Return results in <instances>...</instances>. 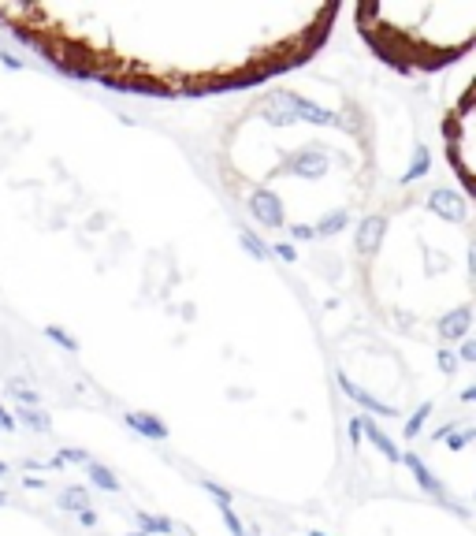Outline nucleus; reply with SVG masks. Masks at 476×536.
Wrapping results in <instances>:
<instances>
[{
    "label": "nucleus",
    "instance_id": "nucleus-15",
    "mask_svg": "<svg viewBox=\"0 0 476 536\" xmlns=\"http://www.w3.org/2000/svg\"><path fill=\"white\" fill-rule=\"evenodd\" d=\"M45 336H49L56 347L71 350V354H75V350H78V339H75V336H67V331H63V328H56V324H49V328H45Z\"/></svg>",
    "mask_w": 476,
    "mask_h": 536
},
{
    "label": "nucleus",
    "instance_id": "nucleus-25",
    "mask_svg": "<svg viewBox=\"0 0 476 536\" xmlns=\"http://www.w3.org/2000/svg\"><path fill=\"white\" fill-rule=\"evenodd\" d=\"M462 399H465V402H476V384H473V387H465V391H462Z\"/></svg>",
    "mask_w": 476,
    "mask_h": 536
},
{
    "label": "nucleus",
    "instance_id": "nucleus-12",
    "mask_svg": "<svg viewBox=\"0 0 476 536\" xmlns=\"http://www.w3.org/2000/svg\"><path fill=\"white\" fill-rule=\"evenodd\" d=\"M8 395H12V399H19L23 406H30V410H38V402H41V395L34 391V387L19 384V380H12V384H8Z\"/></svg>",
    "mask_w": 476,
    "mask_h": 536
},
{
    "label": "nucleus",
    "instance_id": "nucleus-24",
    "mask_svg": "<svg viewBox=\"0 0 476 536\" xmlns=\"http://www.w3.org/2000/svg\"><path fill=\"white\" fill-rule=\"evenodd\" d=\"M23 484H26V488H34V492H38V488H45V480H38V477H26Z\"/></svg>",
    "mask_w": 476,
    "mask_h": 536
},
{
    "label": "nucleus",
    "instance_id": "nucleus-18",
    "mask_svg": "<svg viewBox=\"0 0 476 536\" xmlns=\"http://www.w3.org/2000/svg\"><path fill=\"white\" fill-rule=\"evenodd\" d=\"M268 249H276V257H283V261H298V249L287 238H276V246H268Z\"/></svg>",
    "mask_w": 476,
    "mask_h": 536
},
{
    "label": "nucleus",
    "instance_id": "nucleus-3",
    "mask_svg": "<svg viewBox=\"0 0 476 536\" xmlns=\"http://www.w3.org/2000/svg\"><path fill=\"white\" fill-rule=\"evenodd\" d=\"M402 462H406V466H409V473H413V480H417L420 488H424L428 495H435V499H443L446 506H454V503H451V495H446V488L435 480V473L424 466V458H420L417 451H406V455H402Z\"/></svg>",
    "mask_w": 476,
    "mask_h": 536
},
{
    "label": "nucleus",
    "instance_id": "nucleus-11",
    "mask_svg": "<svg viewBox=\"0 0 476 536\" xmlns=\"http://www.w3.org/2000/svg\"><path fill=\"white\" fill-rule=\"evenodd\" d=\"M242 246L250 249V254L257 257V261H268V257H272L268 243H261V235H257V231H250V227H242Z\"/></svg>",
    "mask_w": 476,
    "mask_h": 536
},
{
    "label": "nucleus",
    "instance_id": "nucleus-13",
    "mask_svg": "<svg viewBox=\"0 0 476 536\" xmlns=\"http://www.w3.org/2000/svg\"><path fill=\"white\" fill-rule=\"evenodd\" d=\"M432 410H435V402H432V399H428V402H420V410L406 421V440H417V432L424 429V421H428V413H432Z\"/></svg>",
    "mask_w": 476,
    "mask_h": 536
},
{
    "label": "nucleus",
    "instance_id": "nucleus-5",
    "mask_svg": "<svg viewBox=\"0 0 476 536\" xmlns=\"http://www.w3.org/2000/svg\"><path fill=\"white\" fill-rule=\"evenodd\" d=\"M357 421H361V436H369V443L380 451V455H387L391 462H402V451L395 447V440L391 436H383V429L372 418H365V413H357Z\"/></svg>",
    "mask_w": 476,
    "mask_h": 536
},
{
    "label": "nucleus",
    "instance_id": "nucleus-17",
    "mask_svg": "<svg viewBox=\"0 0 476 536\" xmlns=\"http://www.w3.org/2000/svg\"><path fill=\"white\" fill-rule=\"evenodd\" d=\"M201 488H205V492L213 495L219 506H231V503H235V499H231V492H227V488H219L216 480H201Z\"/></svg>",
    "mask_w": 476,
    "mask_h": 536
},
{
    "label": "nucleus",
    "instance_id": "nucleus-26",
    "mask_svg": "<svg viewBox=\"0 0 476 536\" xmlns=\"http://www.w3.org/2000/svg\"><path fill=\"white\" fill-rule=\"evenodd\" d=\"M12 473V466H8V462H0V477H8Z\"/></svg>",
    "mask_w": 476,
    "mask_h": 536
},
{
    "label": "nucleus",
    "instance_id": "nucleus-8",
    "mask_svg": "<svg viewBox=\"0 0 476 536\" xmlns=\"http://www.w3.org/2000/svg\"><path fill=\"white\" fill-rule=\"evenodd\" d=\"M86 477H89V484H94V488H100V492H119V477L108 466H100V462H89Z\"/></svg>",
    "mask_w": 476,
    "mask_h": 536
},
{
    "label": "nucleus",
    "instance_id": "nucleus-23",
    "mask_svg": "<svg viewBox=\"0 0 476 536\" xmlns=\"http://www.w3.org/2000/svg\"><path fill=\"white\" fill-rule=\"evenodd\" d=\"M0 60H4V68H15V71H19V68H23V60H15V56H8V52H0Z\"/></svg>",
    "mask_w": 476,
    "mask_h": 536
},
{
    "label": "nucleus",
    "instance_id": "nucleus-1",
    "mask_svg": "<svg viewBox=\"0 0 476 536\" xmlns=\"http://www.w3.org/2000/svg\"><path fill=\"white\" fill-rule=\"evenodd\" d=\"M219 172L264 231L301 243L332 238L365 209L376 183L369 116L332 82L261 90L231 112Z\"/></svg>",
    "mask_w": 476,
    "mask_h": 536
},
{
    "label": "nucleus",
    "instance_id": "nucleus-29",
    "mask_svg": "<svg viewBox=\"0 0 476 536\" xmlns=\"http://www.w3.org/2000/svg\"><path fill=\"white\" fill-rule=\"evenodd\" d=\"M131 536H145V533H131Z\"/></svg>",
    "mask_w": 476,
    "mask_h": 536
},
{
    "label": "nucleus",
    "instance_id": "nucleus-27",
    "mask_svg": "<svg viewBox=\"0 0 476 536\" xmlns=\"http://www.w3.org/2000/svg\"><path fill=\"white\" fill-rule=\"evenodd\" d=\"M8 503V492H0V506H4Z\"/></svg>",
    "mask_w": 476,
    "mask_h": 536
},
{
    "label": "nucleus",
    "instance_id": "nucleus-2",
    "mask_svg": "<svg viewBox=\"0 0 476 536\" xmlns=\"http://www.w3.org/2000/svg\"><path fill=\"white\" fill-rule=\"evenodd\" d=\"M354 23L398 71H439L476 49V4H361Z\"/></svg>",
    "mask_w": 476,
    "mask_h": 536
},
{
    "label": "nucleus",
    "instance_id": "nucleus-21",
    "mask_svg": "<svg viewBox=\"0 0 476 536\" xmlns=\"http://www.w3.org/2000/svg\"><path fill=\"white\" fill-rule=\"evenodd\" d=\"M78 525H82V529H94V525H97V511H94V506L78 511Z\"/></svg>",
    "mask_w": 476,
    "mask_h": 536
},
{
    "label": "nucleus",
    "instance_id": "nucleus-20",
    "mask_svg": "<svg viewBox=\"0 0 476 536\" xmlns=\"http://www.w3.org/2000/svg\"><path fill=\"white\" fill-rule=\"evenodd\" d=\"M457 362H476V339H462V347H457Z\"/></svg>",
    "mask_w": 476,
    "mask_h": 536
},
{
    "label": "nucleus",
    "instance_id": "nucleus-14",
    "mask_svg": "<svg viewBox=\"0 0 476 536\" xmlns=\"http://www.w3.org/2000/svg\"><path fill=\"white\" fill-rule=\"evenodd\" d=\"M56 462H60V466H89V462H94V458H89L82 447H60Z\"/></svg>",
    "mask_w": 476,
    "mask_h": 536
},
{
    "label": "nucleus",
    "instance_id": "nucleus-4",
    "mask_svg": "<svg viewBox=\"0 0 476 536\" xmlns=\"http://www.w3.org/2000/svg\"><path fill=\"white\" fill-rule=\"evenodd\" d=\"M338 384H343V391L350 395V399H354L357 406H365V410H372V413H387V418H398V410H395V406H387V402H376L369 391H365V387H357V384L350 380V376L343 373V369H338Z\"/></svg>",
    "mask_w": 476,
    "mask_h": 536
},
{
    "label": "nucleus",
    "instance_id": "nucleus-7",
    "mask_svg": "<svg viewBox=\"0 0 476 536\" xmlns=\"http://www.w3.org/2000/svg\"><path fill=\"white\" fill-rule=\"evenodd\" d=\"M134 522H138V533H157V536H171L175 533V525H171V517H164V514H149V511H138L134 514Z\"/></svg>",
    "mask_w": 476,
    "mask_h": 536
},
{
    "label": "nucleus",
    "instance_id": "nucleus-16",
    "mask_svg": "<svg viewBox=\"0 0 476 536\" xmlns=\"http://www.w3.org/2000/svg\"><path fill=\"white\" fill-rule=\"evenodd\" d=\"M219 517H224V525L231 529V536H250V529L242 525V517H238L231 506H219Z\"/></svg>",
    "mask_w": 476,
    "mask_h": 536
},
{
    "label": "nucleus",
    "instance_id": "nucleus-9",
    "mask_svg": "<svg viewBox=\"0 0 476 536\" xmlns=\"http://www.w3.org/2000/svg\"><path fill=\"white\" fill-rule=\"evenodd\" d=\"M12 418H15V424H23V429H30V432H49V429H52L49 413H41V410H30V406H23V410H15Z\"/></svg>",
    "mask_w": 476,
    "mask_h": 536
},
{
    "label": "nucleus",
    "instance_id": "nucleus-22",
    "mask_svg": "<svg viewBox=\"0 0 476 536\" xmlns=\"http://www.w3.org/2000/svg\"><path fill=\"white\" fill-rule=\"evenodd\" d=\"M0 429H4V432H15V418L4 410V406H0Z\"/></svg>",
    "mask_w": 476,
    "mask_h": 536
},
{
    "label": "nucleus",
    "instance_id": "nucleus-10",
    "mask_svg": "<svg viewBox=\"0 0 476 536\" xmlns=\"http://www.w3.org/2000/svg\"><path fill=\"white\" fill-rule=\"evenodd\" d=\"M60 506L63 511H71V514H78V511H86L89 506V492L82 484H71V488H63L60 492Z\"/></svg>",
    "mask_w": 476,
    "mask_h": 536
},
{
    "label": "nucleus",
    "instance_id": "nucleus-6",
    "mask_svg": "<svg viewBox=\"0 0 476 536\" xmlns=\"http://www.w3.org/2000/svg\"><path fill=\"white\" fill-rule=\"evenodd\" d=\"M127 429L142 432L145 440H168V424H164L160 418H153V413H127Z\"/></svg>",
    "mask_w": 476,
    "mask_h": 536
},
{
    "label": "nucleus",
    "instance_id": "nucleus-28",
    "mask_svg": "<svg viewBox=\"0 0 476 536\" xmlns=\"http://www.w3.org/2000/svg\"><path fill=\"white\" fill-rule=\"evenodd\" d=\"M309 536H327V533H316V529H313V533H309Z\"/></svg>",
    "mask_w": 476,
    "mask_h": 536
},
{
    "label": "nucleus",
    "instance_id": "nucleus-19",
    "mask_svg": "<svg viewBox=\"0 0 476 536\" xmlns=\"http://www.w3.org/2000/svg\"><path fill=\"white\" fill-rule=\"evenodd\" d=\"M454 369H457V354H454V350H439V373L451 376Z\"/></svg>",
    "mask_w": 476,
    "mask_h": 536
}]
</instances>
